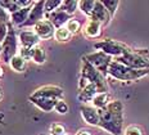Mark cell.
I'll return each instance as SVG.
<instances>
[{
    "instance_id": "f1b7e54d",
    "label": "cell",
    "mask_w": 149,
    "mask_h": 135,
    "mask_svg": "<svg viewBox=\"0 0 149 135\" xmlns=\"http://www.w3.org/2000/svg\"><path fill=\"white\" fill-rule=\"evenodd\" d=\"M49 133H50V135H67L66 127L59 122H53L49 127Z\"/></svg>"
},
{
    "instance_id": "4dcf8cb0",
    "label": "cell",
    "mask_w": 149,
    "mask_h": 135,
    "mask_svg": "<svg viewBox=\"0 0 149 135\" xmlns=\"http://www.w3.org/2000/svg\"><path fill=\"white\" fill-rule=\"evenodd\" d=\"M54 111L57 112V113H59V115H66V113H68V111H70V107H68V104L64 102V99H62V100H59V102L57 103Z\"/></svg>"
},
{
    "instance_id": "4316f807",
    "label": "cell",
    "mask_w": 149,
    "mask_h": 135,
    "mask_svg": "<svg viewBox=\"0 0 149 135\" xmlns=\"http://www.w3.org/2000/svg\"><path fill=\"white\" fill-rule=\"evenodd\" d=\"M66 29L70 31L72 35H76V34H79L80 31L82 30L81 29V22L77 21V20H74V18H71V20L67 22Z\"/></svg>"
},
{
    "instance_id": "9c48e42d",
    "label": "cell",
    "mask_w": 149,
    "mask_h": 135,
    "mask_svg": "<svg viewBox=\"0 0 149 135\" xmlns=\"http://www.w3.org/2000/svg\"><path fill=\"white\" fill-rule=\"evenodd\" d=\"M44 5H45V1H42V0H39V1L35 3V5H33L30 12V15H29V18H27V21L22 24L23 29L24 27H33L36 23H39L40 21L45 20L44 18L45 17Z\"/></svg>"
},
{
    "instance_id": "f546056e",
    "label": "cell",
    "mask_w": 149,
    "mask_h": 135,
    "mask_svg": "<svg viewBox=\"0 0 149 135\" xmlns=\"http://www.w3.org/2000/svg\"><path fill=\"white\" fill-rule=\"evenodd\" d=\"M123 135H144V130L139 125H130L123 130Z\"/></svg>"
},
{
    "instance_id": "d4e9b609",
    "label": "cell",
    "mask_w": 149,
    "mask_h": 135,
    "mask_svg": "<svg viewBox=\"0 0 149 135\" xmlns=\"http://www.w3.org/2000/svg\"><path fill=\"white\" fill-rule=\"evenodd\" d=\"M0 5H1L9 14H13L15 12L19 10V9H22L19 5H18L17 0H1V1H0Z\"/></svg>"
},
{
    "instance_id": "7c38bea8",
    "label": "cell",
    "mask_w": 149,
    "mask_h": 135,
    "mask_svg": "<svg viewBox=\"0 0 149 135\" xmlns=\"http://www.w3.org/2000/svg\"><path fill=\"white\" fill-rule=\"evenodd\" d=\"M81 112V117L82 120L86 122L90 126H99V121H100V116H99V111L95 107L89 106V104H84L80 108Z\"/></svg>"
},
{
    "instance_id": "277c9868",
    "label": "cell",
    "mask_w": 149,
    "mask_h": 135,
    "mask_svg": "<svg viewBox=\"0 0 149 135\" xmlns=\"http://www.w3.org/2000/svg\"><path fill=\"white\" fill-rule=\"evenodd\" d=\"M94 49H97L98 52L105 53V54L112 57L113 59L122 57L123 54L134 50L130 48V46H127L126 44L117 41V40H113V39H104V40H100V41H97L94 44Z\"/></svg>"
},
{
    "instance_id": "ac0fdd59",
    "label": "cell",
    "mask_w": 149,
    "mask_h": 135,
    "mask_svg": "<svg viewBox=\"0 0 149 135\" xmlns=\"http://www.w3.org/2000/svg\"><path fill=\"white\" fill-rule=\"evenodd\" d=\"M31 9H32V7L31 8H22V9H19L18 12H15V13L10 14V21L9 22H10L12 24H15V26L22 27V24L27 21V18H29Z\"/></svg>"
},
{
    "instance_id": "30bf717a",
    "label": "cell",
    "mask_w": 149,
    "mask_h": 135,
    "mask_svg": "<svg viewBox=\"0 0 149 135\" xmlns=\"http://www.w3.org/2000/svg\"><path fill=\"white\" fill-rule=\"evenodd\" d=\"M90 20L100 22V23L103 24V27L109 24L112 15L109 14V12L107 10V8L103 5L102 0H97V1H95V7H94V10H93L91 15H90Z\"/></svg>"
},
{
    "instance_id": "cb8c5ba5",
    "label": "cell",
    "mask_w": 149,
    "mask_h": 135,
    "mask_svg": "<svg viewBox=\"0 0 149 135\" xmlns=\"http://www.w3.org/2000/svg\"><path fill=\"white\" fill-rule=\"evenodd\" d=\"M61 9L66 12L67 14H70L71 17H73L74 12L79 9V1H76V0H63Z\"/></svg>"
},
{
    "instance_id": "8992f818",
    "label": "cell",
    "mask_w": 149,
    "mask_h": 135,
    "mask_svg": "<svg viewBox=\"0 0 149 135\" xmlns=\"http://www.w3.org/2000/svg\"><path fill=\"white\" fill-rule=\"evenodd\" d=\"M114 61L120 62L130 68H134V70H149V58L143 55L138 50L126 53L122 57L114 58Z\"/></svg>"
},
{
    "instance_id": "484cf974",
    "label": "cell",
    "mask_w": 149,
    "mask_h": 135,
    "mask_svg": "<svg viewBox=\"0 0 149 135\" xmlns=\"http://www.w3.org/2000/svg\"><path fill=\"white\" fill-rule=\"evenodd\" d=\"M62 3H63V0H45V15L53 13V12H55L57 9H59L62 7Z\"/></svg>"
},
{
    "instance_id": "4fadbf2b",
    "label": "cell",
    "mask_w": 149,
    "mask_h": 135,
    "mask_svg": "<svg viewBox=\"0 0 149 135\" xmlns=\"http://www.w3.org/2000/svg\"><path fill=\"white\" fill-rule=\"evenodd\" d=\"M19 44L22 48H26V49H32L35 46L40 45V37L36 35L35 31H31V30H23L19 32Z\"/></svg>"
},
{
    "instance_id": "e0dca14e",
    "label": "cell",
    "mask_w": 149,
    "mask_h": 135,
    "mask_svg": "<svg viewBox=\"0 0 149 135\" xmlns=\"http://www.w3.org/2000/svg\"><path fill=\"white\" fill-rule=\"evenodd\" d=\"M99 92L97 89V86L93 85V84H89L86 87H84L82 90H79V94H77V99L79 102L84 103V104H88V103H91L93 99L95 98Z\"/></svg>"
},
{
    "instance_id": "1f68e13d",
    "label": "cell",
    "mask_w": 149,
    "mask_h": 135,
    "mask_svg": "<svg viewBox=\"0 0 149 135\" xmlns=\"http://www.w3.org/2000/svg\"><path fill=\"white\" fill-rule=\"evenodd\" d=\"M9 31V23L4 21H0V43H3L5 40V37L8 35Z\"/></svg>"
},
{
    "instance_id": "7402d4cb",
    "label": "cell",
    "mask_w": 149,
    "mask_h": 135,
    "mask_svg": "<svg viewBox=\"0 0 149 135\" xmlns=\"http://www.w3.org/2000/svg\"><path fill=\"white\" fill-rule=\"evenodd\" d=\"M95 1H97V0H81V1H79V9L86 15V17L90 18L93 10H94Z\"/></svg>"
},
{
    "instance_id": "5bb4252c",
    "label": "cell",
    "mask_w": 149,
    "mask_h": 135,
    "mask_svg": "<svg viewBox=\"0 0 149 135\" xmlns=\"http://www.w3.org/2000/svg\"><path fill=\"white\" fill-rule=\"evenodd\" d=\"M102 29H103V24L98 21L94 20H88L85 24H84L82 34L85 37L88 39H99L102 35Z\"/></svg>"
},
{
    "instance_id": "603a6c76",
    "label": "cell",
    "mask_w": 149,
    "mask_h": 135,
    "mask_svg": "<svg viewBox=\"0 0 149 135\" xmlns=\"http://www.w3.org/2000/svg\"><path fill=\"white\" fill-rule=\"evenodd\" d=\"M71 37H72V34H71L70 31L66 29V26L55 30L54 39L57 40L58 43H67V41H70V40H71Z\"/></svg>"
},
{
    "instance_id": "d6a6232c",
    "label": "cell",
    "mask_w": 149,
    "mask_h": 135,
    "mask_svg": "<svg viewBox=\"0 0 149 135\" xmlns=\"http://www.w3.org/2000/svg\"><path fill=\"white\" fill-rule=\"evenodd\" d=\"M0 21L8 22V23H9V21H10V14H9L1 5H0Z\"/></svg>"
},
{
    "instance_id": "6da1fadb",
    "label": "cell",
    "mask_w": 149,
    "mask_h": 135,
    "mask_svg": "<svg viewBox=\"0 0 149 135\" xmlns=\"http://www.w3.org/2000/svg\"><path fill=\"white\" fill-rule=\"evenodd\" d=\"M99 127L112 135L123 134V104L121 100H111L103 109H98Z\"/></svg>"
},
{
    "instance_id": "3957f363",
    "label": "cell",
    "mask_w": 149,
    "mask_h": 135,
    "mask_svg": "<svg viewBox=\"0 0 149 135\" xmlns=\"http://www.w3.org/2000/svg\"><path fill=\"white\" fill-rule=\"evenodd\" d=\"M81 77L86 78L90 84L97 86L99 93H108V85L107 81H105V77L84 57L81 62Z\"/></svg>"
},
{
    "instance_id": "ba28073f",
    "label": "cell",
    "mask_w": 149,
    "mask_h": 135,
    "mask_svg": "<svg viewBox=\"0 0 149 135\" xmlns=\"http://www.w3.org/2000/svg\"><path fill=\"white\" fill-rule=\"evenodd\" d=\"M31 97L35 98H48V99H55V100H62L64 97V92L61 86L57 85H45L31 94Z\"/></svg>"
},
{
    "instance_id": "d6986e66",
    "label": "cell",
    "mask_w": 149,
    "mask_h": 135,
    "mask_svg": "<svg viewBox=\"0 0 149 135\" xmlns=\"http://www.w3.org/2000/svg\"><path fill=\"white\" fill-rule=\"evenodd\" d=\"M111 102V95L109 93H98L95 95V98L93 99L91 106L95 107L97 109H103L105 108Z\"/></svg>"
},
{
    "instance_id": "836d02e7",
    "label": "cell",
    "mask_w": 149,
    "mask_h": 135,
    "mask_svg": "<svg viewBox=\"0 0 149 135\" xmlns=\"http://www.w3.org/2000/svg\"><path fill=\"white\" fill-rule=\"evenodd\" d=\"M76 135H93L90 130H86V129H80L79 131L76 133Z\"/></svg>"
},
{
    "instance_id": "ffe728a7",
    "label": "cell",
    "mask_w": 149,
    "mask_h": 135,
    "mask_svg": "<svg viewBox=\"0 0 149 135\" xmlns=\"http://www.w3.org/2000/svg\"><path fill=\"white\" fill-rule=\"evenodd\" d=\"M31 61L35 62L36 64H42L46 61V53L45 49L41 45H37L31 49Z\"/></svg>"
},
{
    "instance_id": "d590c367",
    "label": "cell",
    "mask_w": 149,
    "mask_h": 135,
    "mask_svg": "<svg viewBox=\"0 0 149 135\" xmlns=\"http://www.w3.org/2000/svg\"><path fill=\"white\" fill-rule=\"evenodd\" d=\"M1 99H3V89L0 87V100H1Z\"/></svg>"
},
{
    "instance_id": "7a4b0ae2",
    "label": "cell",
    "mask_w": 149,
    "mask_h": 135,
    "mask_svg": "<svg viewBox=\"0 0 149 135\" xmlns=\"http://www.w3.org/2000/svg\"><path fill=\"white\" fill-rule=\"evenodd\" d=\"M149 75V70H134L117 61H112L108 68L107 77H112L117 81H138Z\"/></svg>"
},
{
    "instance_id": "8d00e7d4",
    "label": "cell",
    "mask_w": 149,
    "mask_h": 135,
    "mask_svg": "<svg viewBox=\"0 0 149 135\" xmlns=\"http://www.w3.org/2000/svg\"><path fill=\"white\" fill-rule=\"evenodd\" d=\"M1 48H3V44L0 43V54H1Z\"/></svg>"
},
{
    "instance_id": "5b68a950",
    "label": "cell",
    "mask_w": 149,
    "mask_h": 135,
    "mask_svg": "<svg viewBox=\"0 0 149 135\" xmlns=\"http://www.w3.org/2000/svg\"><path fill=\"white\" fill-rule=\"evenodd\" d=\"M18 41L19 40L17 39V34H15V30L12 27V23L9 22V31L8 35L5 37V40L3 41V48H1V54H0V62L5 64H9L12 61V58L14 55L18 54Z\"/></svg>"
},
{
    "instance_id": "e575fe53",
    "label": "cell",
    "mask_w": 149,
    "mask_h": 135,
    "mask_svg": "<svg viewBox=\"0 0 149 135\" xmlns=\"http://www.w3.org/2000/svg\"><path fill=\"white\" fill-rule=\"evenodd\" d=\"M3 76H4V70H3L1 66H0V80L3 78Z\"/></svg>"
},
{
    "instance_id": "8fae6325",
    "label": "cell",
    "mask_w": 149,
    "mask_h": 135,
    "mask_svg": "<svg viewBox=\"0 0 149 135\" xmlns=\"http://www.w3.org/2000/svg\"><path fill=\"white\" fill-rule=\"evenodd\" d=\"M55 27L53 26V23L48 20H42L39 23H36L33 26V31L36 32V35L40 37L41 40H49L52 37H54L55 34Z\"/></svg>"
},
{
    "instance_id": "2e32d148",
    "label": "cell",
    "mask_w": 149,
    "mask_h": 135,
    "mask_svg": "<svg viewBox=\"0 0 149 135\" xmlns=\"http://www.w3.org/2000/svg\"><path fill=\"white\" fill-rule=\"evenodd\" d=\"M29 100L42 112H52L53 109H55V106H57V103L59 102V100H55V99L35 98V97H31V95L29 97Z\"/></svg>"
},
{
    "instance_id": "83f0119b",
    "label": "cell",
    "mask_w": 149,
    "mask_h": 135,
    "mask_svg": "<svg viewBox=\"0 0 149 135\" xmlns=\"http://www.w3.org/2000/svg\"><path fill=\"white\" fill-rule=\"evenodd\" d=\"M103 5L107 8V10L109 12V14L113 17L116 14L117 9H118V5H120V1L118 0H102Z\"/></svg>"
},
{
    "instance_id": "52a82bcc",
    "label": "cell",
    "mask_w": 149,
    "mask_h": 135,
    "mask_svg": "<svg viewBox=\"0 0 149 135\" xmlns=\"http://www.w3.org/2000/svg\"><path fill=\"white\" fill-rule=\"evenodd\" d=\"M84 58H85L90 64L94 66V67L97 68V70L100 72L104 77H107L108 68H109V66L112 63V61H113V58L109 57V55H107L103 52H98V50L97 52H94V53H90V54L84 55Z\"/></svg>"
},
{
    "instance_id": "44dd1931",
    "label": "cell",
    "mask_w": 149,
    "mask_h": 135,
    "mask_svg": "<svg viewBox=\"0 0 149 135\" xmlns=\"http://www.w3.org/2000/svg\"><path fill=\"white\" fill-rule=\"evenodd\" d=\"M26 62H27L26 59H23L19 54H17L12 58L10 63H9V67L15 72H23L24 68H26Z\"/></svg>"
},
{
    "instance_id": "9a60e30c",
    "label": "cell",
    "mask_w": 149,
    "mask_h": 135,
    "mask_svg": "<svg viewBox=\"0 0 149 135\" xmlns=\"http://www.w3.org/2000/svg\"><path fill=\"white\" fill-rule=\"evenodd\" d=\"M71 18H73V17H71L70 14H67L64 10H62V9H57L55 12H53V13L50 14H48V15H45V20H48V21H50L52 23H53V26L55 27V29H61V27H64L67 24V22L71 20Z\"/></svg>"
}]
</instances>
